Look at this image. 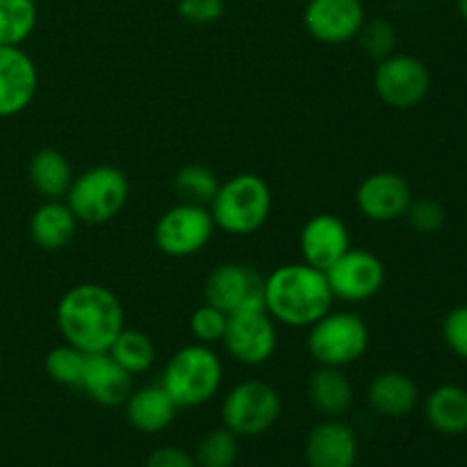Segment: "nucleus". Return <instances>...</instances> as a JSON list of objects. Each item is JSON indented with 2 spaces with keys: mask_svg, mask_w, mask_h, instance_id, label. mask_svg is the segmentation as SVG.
I'll list each match as a JSON object with an SVG mask.
<instances>
[{
  "mask_svg": "<svg viewBox=\"0 0 467 467\" xmlns=\"http://www.w3.org/2000/svg\"><path fill=\"white\" fill-rule=\"evenodd\" d=\"M363 23V0H310L304 9V26L308 35L328 46L356 39Z\"/></svg>",
  "mask_w": 467,
  "mask_h": 467,
  "instance_id": "obj_13",
  "label": "nucleus"
},
{
  "mask_svg": "<svg viewBox=\"0 0 467 467\" xmlns=\"http://www.w3.org/2000/svg\"><path fill=\"white\" fill-rule=\"evenodd\" d=\"M208 210L219 231L237 237L254 235L272 214V190L255 173H237L219 182Z\"/></svg>",
  "mask_w": 467,
  "mask_h": 467,
  "instance_id": "obj_3",
  "label": "nucleus"
},
{
  "mask_svg": "<svg viewBox=\"0 0 467 467\" xmlns=\"http://www.w3.org/2000/svg\"><path fill=\"white\" fill-rule=\"evenodd\" d=\"M55 317L64 342L85 354L108 351L126 328L121 301L109 287L99 283H80L64 292Z\"/></svg>",
  "mask_w": 467,
  "mask_h": 467,
  "instance_id": "obj_1",
  "label": "nucleus"
},
{
  "mask_svg": "<svg viewBox=\"0 0 467 467\" xmlns=\"http://www.w3.org/2000/svg\"><path fill=\"white\" fill-rule=\"evenodd\" d=\"M358 461V436L337 418L319 422L306 441L308 467H354Z\"/></svg>",
  "mask_w": 467,
  "mask_h": 467,
  "instance_id": "obj_17",
  "label": "nucleus"
},
{
  "mask_svg": "<svg viewBox=\"0 0 467 467\" xmlns=\"http://www.w3.org/2000/svg\"><path fill=\"white\" fill-rule=\"evenodd\" d=\"M413 199L410 182L395 171L369 173L356 190V205L360 214L377 223L404 219Z\"/></svg>",
  "mask_w": 467,
  "mask_h": 467,
  "instance_id": "obj_12",
  "label": "nucleus"
},
{
  "mask_svg": "<svg viewBox=\"0 0 467 467\" xmlns=\"http://www.w3.org/2000/svg\"><path fill=\"white\" fill-rule=\"evenodd\" d=\"M442 340L447 349L461 360H467V304L456 306L442 319Z\"/></svg>",
  "mask_w": 467,
  "mask_h": 467,
  "instance_id": "obj_33",
  "label": "nucleus"
},
{
  "mask_svg": "<svg viewBox=\"0 0 467 467\" xmlns=\"http://www.w3.org/2000/svg\"><path fill=\"white\" fill-rule=\"evenodd\" d=\"M203 295L205 304L231 315L246 306L263 304V278L246 265L223 263L208 274Z\"/></svg>",
  "mask_w": 467,
  "mask_h": 467,
  "instance_id": "obj_14",
  "label": "nucleus"
},
{
  "mask_svg": "<svg viewBox=\"0 0 467 467\" xmlns=\"http://www.w3.org/2000/svg\"><path fill=\"white\" fill-rule=\"evenodd\" d=\"M223 7H226L223 0H181L178 3V14L187 23L208 26V23H214L222 18Z\"/></svg>",
  "mask_w": 467,
  "mask_h": 467,
  "instance_id": "obj_34",
  "label": "nucleus"
},
{
  "mask_svg": "<svg viewBox=\"0 0 467 467\" xmlns=\"http://www.w3.org/2000/svg\"><path fill=\"white\" fill-rule=\"evenodd\" d=\"M420 390L413 379L404 372H381L372 379L368 388V404L377 415L388 420L406 418L415 410Z\"/></svg>",
  "mask_w": 467,
  "mask_h": 467,
  "instance_id": "obj_19",
  "label": "nucleus"
},
{
  "mask_svg": "<svg viewBox=\"0 0 467 467\" xmlns=\"http://www.w3.org/2000/svg\"><path fill=\"white\" fill-rule=\"evenodd\" d=\"M456 9H459L461 16L467 21V0H456Z\"/></svg>",
  "mask_w": 467,
  "mask_h": 467,
  "instance_id": "obj_36",
  "label": "nucleus"
},
{
  "mask_svg": "<svg viewBox=\"0 0 467 467\" xmlns=\"http://www.w3.org/2000/svg\"><path fill=\"white\" fill-rule=\"evenodd\" d=\"M240 454V442L226 427L213 429L205 433L196 447V465L199 467H233Z\"/></svg>",
  "mask_w": 467,
  "mask_h": 467,
  "instance_id": "obj_29",
  "label": "nucleus"
},
{
  "mask_svg": "<svg viewBox=\"0 0 467 467\" xmlns=\"http://www.w3.org/2000/svg\"><path fill=\"white\" fill-rule=\"evenodd\" d=\"M356 39H358L363 53L374 62H381V59L397 53V30L388 18H372V21L365 18Z\"/></svg>",
  "mask_w": 467,
  "mask_h": 467,
  "instance_id": "obj_30",
  "label": "nucleus"
},
{
  "mask_svg": "<svg viewBox=\"0 0 467 467\" xmlns=\"http://www.w3.org/2000/svg\"><path fill=\"white\" fill-rule=\"evenodd\" d=\"M0 368H3V358H0Z\"/></svg>",
  "mask_w": 467,
  "mask_h": 467,
  "instance_id": "obj_37",
  "label": "nucleus"
},
{
  "mask_svg": "<svg viewBox=\"0 0 467 467\" xmlns=\"http://www.w3.org/2000/svg\"><path fill=\"white\" fill-rule=\"evenodd\" d=\"M281 395L267 381L249 379L237 383L222 404V422L228 431L240 436H263L281 418Z\"/></svg>",
  "mask_w": 467,
  "mask_h": 467,
  "instance_id": "obj_7",
  "label": "nucleus"
},
{
  "mask_svg": "<svg viewBox=\"0 0 467 467\" xmlns=\"http://www.w3.org/2000/svg\"><path fill=\"white\" fill-rule=\"evenodd\" d=\"M80 390L87 392L91 401L108 409L126 404L132 392V377L108 354H87L85 372H82Z\"/></svg>",
  "mask_w": 467,
  "mask_h": 467,
  "instance_id": "obj_18",
  "label": "nucleus"
},
{
  "mask_svg": "<svg viewBox=\"0 0 467 467\" xmlns=\"http://www.w3.org/2000/svg\"><path fill=\"white\" fill-rule=\"evenodd\" d=\"M128 176L112 164H99L73 176L67 192V205L82 223H105L117 217L128 203Z\"/></svg>",
  "mask_w": 467,
  "mask_h": 467,
  "instance_id": "obj_5",
  "label": "nucleus"
},
{
  "mask_svg": "<svg viewBox=\"0 0 467 467\" xmlns=\"http://www.w3.org/2000/svg\"><path fill=\"white\" fill-rule=\"evenodd\" d=\"M27 178L46 201H57L64 199L71 187L73 169L64 153L55 149H41L30 158Z\"/></svg>",
  "mask_w": 467,
  "mask_h": 467,
  "instance_id": "obj_24",
  "label": "nucleus"
},
{
  "mask_svg": "<svg viewBox=\"0 0 467 467\" xmlns=\"http://www.w3.org/2000/svg\"><path fill=\"white\" fill-rule=\"evenodd\" d=\"M223 347L242 365L258 368L274 356L278 345L276 322L269 317L265 304L246 306L228 315Z\"/></svg>",
  "mask_w": 467,
  "mask_h": 467,
  "instance_id": "obj_9",
  "label": "nucleus"
},
{
  "mask_svg": "<svg viewBox=\"0 0 467 467\" xmlns=\"http://www.w3.org/2000/svg\"><path fill=\"white\" fill-rule=\"evenodd\" d=\"M406 219L413 231L422 233V235H433L447 223V213L436 199H413Z\"/></svg>",
  "mask_w": 467,
  "mask_h": 467,
  "instance_id": "obj_32",
  "label": "nucleus"
},
{
  "mask_svg": "<svg viewBox=\"0 0 467 467\" xmlns=\"http://www.w3.org/2000/svg\"><path fill=\"white\" fill-rule=\"evenodd\" d=\"M176 413V401L160 383L132 390L126 400V418L130 427L140 433H149V436L164 431L173 422Z\"/></svg>",
  "mask_w": 467,
  "mask_h": 467,
  "instance_id": "obj_20",
  "label": "nucleus"
},
{
  "mask_svg": "<svg viewBox=\"0 0 467 467\" xmlns=\"http://www.w3.org/2000/svg\"><path fill=\"white\" fill-rule=\"evenodd\" d=\"M351 249V235L347 223L331 213L315 214L306 222L299 235V251L306 265L327 272L337 258Z\"/></svg>",
  "mask_w": 467,
  "mask_h": 467,
  "instance_id": "obj_16",
  "label": "nucleus"
},
{
  "mask_svg": "<svg viewBox=\"0 0 467 467\" xmlns=\"http://www.w3.org/2000/svg\"><path fill=\"white\" fill-rule=\"evenodd\" d=\"M173 187L187 203L210 205L219 190V178L213 169L203 167V164H185L173 178Z\"/></svg>",
  "mask_w": 467,
  "mask_h": 467,
  "instance_id": "obj_27",
  "label": "nucleus"
},
{
  "mask_svg": "<svg viewBox=\"0 0 467 467\" xmlns=\"http://www.w3.org/2000/svg\"><path fill=\"white\" fill-rule=\"evenodd\" d=\"M374 91L388 108L413 109L431 91V71L415 55L392 53L377 62Z\"/></svg>",
  "mask_w": 467,
  "mask_h": 467,
  "instance_id": "obj_10",
  "label": "nucleus"
},
{
  "mask_svg": "<svg viewBox=\"0 0 467 467\" xmlns=\"http://www.w3.org/2000/svg\"><path fill=\"white\" fill-rule=\"evenodd\" d=\"M308 400L324 418H340L354 404V386L345 369L319 365L308 379Z\"/></svg>",
  "mask_w": 467,
  "mask_h": 467,
  "instance_id": "obj_22",
  "label": "nucleus"
},
{
  "mask_svg": "<svg viewBox=\"0 0 467 467\" xmlns=\"http://www.w3.org/2000/svg\"><path fill=\"white\" fill-rule=\"evenodd\" d=\"M424 415L438 433L461 436L467 431V390L456 383H442L429 392Z\"/></svg>",
  "mask_w": 467,
  "mask_h": 467,
  "instance_id": "obj_23",
  "label": "nucleus"
},
{
  "mask_svg": "<svg viewBox=\"0 0 467 467\" xmlns=\"http://www.w3.org/2000/svg\"><path fill=\"white\" fill-rule=\"evenodd\" d=\"M369 328L351 310H328L308 328V354L322 368H349L365 356Z\"/></svg>",
  "mask_w": 467,
  "mask_h": 467,
  "instance_id": "obj_6",
  "label": "nucleus"
},
{
  "mask_svg": "<svg viewBox=\"0 0 467 467\" xmlns=\"http://www.w3.org/2000/svg\"><path fill=\"white\" fill-rule=\"evenodd\" d=\"M214 228V219L205 205L181 201L158 219L153 240L169 258H190L208 246Z\"/></svg>",
  "mask_w": 467,
  "mask_h": 467,
  "instance_id": "obj_8",
  "label": "nucleus"
},
{
  "mask_svg": "<svg viewBox=\"0 0 467 467\" xmlns=\"http://www.w3.org/2000/svg\"><path fill=\"white\" fill-rule=\"evenodd\" d=\"M146 467H199L196 459L190 451L181 450V447H158L150 451Z\"/></svg>",
  "mask_w": 467,
  "mask_h": 467,
  "instance_id": "obj_35",
  "label": "nucleus"
},
{
  "mask_svg": "<svg viewBox=\"0 0 467 467\" xmlns=\"http://www.w3.org/2000/svg\"><path fill=\"white\" fill-rule=\"evenodd\" d=\"M333 292L327 274L306 263L281 265L263 281L269 317L290 328H310L331 310Z\"/></svg>",
  "mask_w": 467,
  "mask_h": 467,
  "instance_id": "obj_2",
  "label": "nucleus"
},
{
  "mask_svg": "<svg viewBox=\"0 0 467 467\" xmlns=\"http://www.w3.org/2000/svg\"><path fill=\"white\" fill-rule=\"evenodd\" d=\"M78 219L67 201H46L32 213L30 237L39 249L59 251L73 240L78 231Z\"/></svg>",
  "mask_w": 467,
  "mask_h": 467,
  "instance_id": "obj_21",
  "label": "nucleus"
},
{
  "mask_svg": "<svg viewBox=\"0 0 467 467\" xmlns=\"http://www.w3.org/2000/svg\"><path fill=\"white\" fill-rule=\"evenodd\" d=\"M35 27V0H0V46H21Z\"/></svg>",
  "mask_w": 467,
  "mask_h": 467,
  "instance_id": "obj_26",
  "label": "nucleus"
},
{
  "mask_svg": "<svg viewBox=\"0 0 467 467\" xmlns=\"http://www.w3.org/2000/svg\"><path fill=\"white\" fill-rule=\"evenodd\" d=\"M85 363H87L85 351L68 345V342L50 349L44 358L46 374H48L55 383L67 388H80Z\"/></svg>",
  "mask_w": 467,
  "mask_h": 467,
  "instance_id": "obj_28",
  "label": "nucleus"
},
{
  "mask_svg": "<svg viewBox=\"0 0 467 467\" xmlns=\"http://www.w3.org/2000/svg\"><path fill=\"white\" fill-rule=\"evenodd\" d=\"M324 274H327L333 299H342L347 304L372 299L383 290V283H386V265L368 249H349Z\"/></svg>",
  "mask_w": 467,
  "mask_h": 467,
  "instance_id": "obj_11",
  "label": "nucleus"
},
{
  "mask_svg": "<svg viewBox=\"0 0 467 467\" xmlns=\"http://www.w3.org/2000/svg\"><path fill=\"white\" fill-rule=\"evenodd\" d=\"M39 87L36 64L21 46H0V119L21 114Z\"/></svg>",
  "mask_w": 467,
  "mask_h": 467,
  "instance_id": "obj_15",
  "label": "nucleus"
},
{
  "mask_svg": "<svg viewBox=\"0 0 467 467\" xmlns=\"http://www.w3.org/2000/svg\"><path fill=\"white\" fill-rule=\"evenodd\" d=\"M223 381L222 358L210 345H187L169 358L160 386L178 409H196L213 400Z\"/></svg>",
  "mask_w": 467,
  "mask_h": 467,
  "instance_id": "obj_4",
  "label": "nucleus"
},
{
  "mask_svg": "<svg viewBox=\"0 0 467 467\" xmlns=\"http://www.w3.org/2000/svg\"><path fill=\"white\" fill-rule=\"evenodd\" d=\"M108 354L130 377H135V374H144L153 368L158 351H155V342L146 333L135 331V328H123L108 349Z\"/></svg>",
  "mask_w": 467,
  "mask_h": 467,
  "instance_id": "obj_25",
  "label": "nucleus"
},
{
  "mask_svg": "<svg viewBox=\"0 0 467 467\" xmlns=\"http://www.w3.org/2000/svg\"><path fill=\"white\" fill-rule=\"evenodd\" d=\"M226 324H228V315L223 313V310L205 304L192 313L190 331H192V336L201 342V345H213V342L223 340Z\"/></svg>",
  "mask_w": 467,
  "mask_h": 467,
  "instance_id": "obj_31",
  "label": "nucleus"
}]
</instances>
